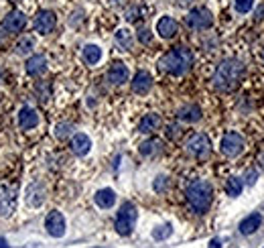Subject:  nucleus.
<instances>
[{
  "instance_id": "nucleus-25",
  "label": "nucleus",
  "mask_w": 264,
  "mask_h": 248,
  "mask_svg": "<svg viewBox=\"0 0 264 248\" xmlns=\"http://www.w3.org/2000/svg\"><path fill=\"white\" fill-rule=\"evenodd\" d=\"M116 43L122 47V49H130L132 47V33L128 29H120L116 33Z\"/></svg>"
},
{
  "instance_id": "nucleus-11",
  "label": "nucleus",
  "mask_w": 264,
  "mask_h": 248,
  "mask_svg": "<svg viewBox=\"0 0 264 248\" xmlns=\"http://www.w3.org/2000/svg\"><path fill=\"white\" fill-rule=\"evenodd\" d=\"M177 31H179V24H177V20H175V18H171V16H163V18H159V22H156V33H159L163 39H171V37H175V35H177Z\"/></svg>"
},
{
  "instance_id": "nucleus-23",
  "label": "nucleus",
  "mask_w": 264,
  "mask_h": 248,
  "mask_svg": "<svg viewBox=\"0 0 264 248\" xmlns=\"http://www.w3.org/2000/svg\"><path fill=\"white\" fill-rule=\"evenodd\" d=\"M159 151H161V141H159V139H150V141H146V143L140 145V153H142L144 157L156 155Z\"/></svg>"
},
{
  "instance_id": "nucleus-1",
  "label": "nucleus",
  "mask_w": 264,
  "mask_h": 248,
  "mask_svg": "<svg viewBox=\"0 0 264 248\" xmlns=\"http://www.w3.org/2000/svg\"><path fill=\"white\" fill-rule=\"evenodd\" d=\"M193 63V53L187 47H177L165 53L159 61V67L171 75H183Z\"/></svg>"
},
{
  "instance_id": "nucleus-3",
  "label": "nucleus",
  "mask_w": 264,
  "mask_h": 248,
  "mask_svg": "<svg viewBox=\"0 0 264 248\" xmlns=\"http://www.w3.org/2000/svg\"><path fill=\"white\" fill-rule=\"evenodd\" d=\"M212 196H214V189L207 181H193L187 187V202H189L191 210L197 214L207 212V208L212 204Z\"/></svg>"
},
{
  "instance_id": "nucleus-33",
  "label": "nucleus",
  "mask_w": 264,
  "mask_h": 248,
  "mask_svg": "<svg viewBox=\"0 0 264 248\" xmlns=\"http://www.w3.org/2000/svg\"><path fill=\"white\" fill-rule=\"evenodd\" d=\"M191 0H179V6H185V4H189Z\"/></svg>"
},
{
  "instance_id": "nucleus-31",
  "label": "nucleus",
  "mask_w": 264,
  "mask_h": 248,
  "mask_svg": "<svg viewBox=\"0 0 264 248\" xmlns=\"http://www.w3.org/2000/svg\"><path fill=\"white\" fill-rule=\"evenodd\" d=\"M165 183H167V179H165V177H159V179L154 181V189H156V191H163V189H165Z\"/></svg>"
},
{
  "instance_id": "nucleus-30",
  "label": "nucleus",
  "mask_w": 264,
  "mask_h": 248,
  "mask_svg": "<svg viewBox=\"0 0 264 248\" xmlns=\"http://www.w3.org/2000/svg\"><path fill=\"white\" fill-rule=\"evenodd\" d=\"M256 179H258V173H256V171H248V173H246V183H248V185H254Z\"/></svg>"
},
{
  "instance_id": "nucleus-9",
  "label": "nucleus",
  "mask_w": 264,
  "mask_h": 248,
  "mask_svg": "<svg viewBox=\"0 0 264 248\" xmlns=\"http://www.w3.org/2000/svg\"><path fill=\"white\" fill-rule=\"evenodd\" d=\"M45 228H47V232L53 236V238H61L63 234H65V220H63V216H61V212H49V216H47V220H45Z\"/></svg>"
},
{
  "instance_id": "nucleus-36",
  "label": "nucleus",
  "mask_w": 264,
  "mask_h": 248,
  "mask_svg": "<svg viewBox=\"0 0 264 248\" xmlns=\"http://www.w3.org/2000/svg\"><path fill=\"white\" fill-rule=\"evenodd\" d=\"M0 77H2V75H0Z\"/></svg>"
},
{
  "instance_id": "nucleus-28",
  "label": "nucleus",
  "mask_w": 264,
  "mask_h": 248,
  "mask_svg": "<svg viewBox=\"0 0 264 248\" xmlns=\"http://www.w3.org/2000/svg\"><path fill=\"white\" fill-rule=\"evenodd\" d=\"M252 4H254V0H236V10L244 14V12H248L252 8Z\"/></svg>"
},
{
  "instance_id": "nucleus-35",
  "label": "nucleus",
  "mask_w": 264,
  "mask_h": 248,
  "mask_svg": "<svg viewBox=\"0 0 264 248\" xmlns=\"http://www.w3.org/2000/svg\"><path fill=\"white\" fill-rule=\"evenodd\" d=\"M262 167H264V159H262Z\"/></svg>"
},
{
  "instance_id": "nucleus-27",
  "label": "nucleus",
  "mask_w": 264,
  "mask_h": 248,
  "mask_svg": "<svg viewBox=\"0 0 264 248\" xmlns=\"http://www.w3.org/2000/svg\"><path fill=\"white\" fill-rule=\"evenodd\" d=\"M31 49H33V39H31V37H22V41H18V45H16V51H18L20 55L31 53Z\"/></svg>"
},
{
  "instance_id": "nucleus-15",
  "label": "nucleus",
  "mask_w": 264,
  "mask_h": 248,
  "mask_svg": "<svg viewBox=\"0 0 264 248\" xmlns=\"http://www.w3.org/2000/svg\"><path fill=\"white\" fill-rule=\"evenodd\" d=\"M18 124H20L22 130H31V128H35L39 124V114L33 108L27 106V108H22L18 112Z\"/></svg>"
},
{
  "instance_id": "nucleus-24",
  "label": "nucleus",
  "mask_w": 264,
  "mask_h": 248,
  "mask_svg": "<svg viewBox=\"0 0 264 248\" xmlns=\"http://www.w3.org/2000/svg\"><path fill=\"white\" fill-rule=\"evenodd\" d=\"M226 194H228L230 198H238V196L242 194V181H240L238 177H230V179L226 181Z\"/></svg>"
},
{
  "instance_id": "nucleus-19",
  "label": "nucleus",
  "mask_w": 264,
  "mask_h": 248,
  "mask_svg": "<svg viewBox=\"0 0 264 248\" xmlns=\"http://www.w3.org/2000/svg\"><path fill=\"white\" fill-rule=\"evenodd\" d=\"M159 126H161V118H159V114H146V116L140 120L138 130H140V132H144V134H150V132H154Z\"/></svg>"
},
{
  "instance_id": "nucleus-21",
  "label": "nucleus",
  "mask_w": 264,
  "mask_h": 248,
  "mask_svg": "<svg viewBox=\"0 0 264 248\" xmlns=\"http://www.w3.org/2000/svg\"><path fill=\"white\" fill-rule=\"evenodd\" d=\"M96 204H98L100 208L108 210V208H112V206L116 204V194H114L112 189H100V191L96 194Z\"/></svg>"
},
{
  "instance_id": "nucleus-34",
  "label": "nucleus",
  "mask_w": 264,
  "mask_h": 248,
  "mask_svg": "<svg viewBox=\"0 0 264 248\" xmlns=\"http://www.w3.org/2000/svg\"><path fill=\"white\" fill-rule=\"evenodd\" d=\"M0 248H6V242H4V240H0Z\"/></svg>"
},
{
  "instance_id": "nucleus-2",
  "label": "nucleus",
  "mask_w": 264,
  "mask_h": 248,
  "mask_svg": "<svg viewBox=\"0 0 264 248\" xmlns=\"http://www.w3.org/2000/svg\"><path fill=\"white\" fill-rule=\"evenodd\" d=\"M244 73V65L238 61V59H226L218 65L216 69V75H214V86L218 90H232L240 77Z\"/></svg>"
},
{
  "instance_id": "nucleus-10",
  "label": "nucleus",
  "mask_w": 264,
  "mask_h": 248,
  "mask_svg": "<svg viewBox=\"0 0 264 248\" xmlns=\"http://www.w3.org/2000/svg\"><path fill=\"white\" fill-rule=\"evenodd\" d=\"M27 24V16L20 10H12L10 14H6V18L2 20V29L8 33H20Z\"/></svg>"
},
{
  "instance_id": "nucleus-7",
  "label": "nucleus",
  "mask_w": 264,
  "mask_h": 248,
  "mask_svg": "<svg viewBox=\"0 0 264 248\" xmlns=\"http://www.w3.org/2000/svg\"><path fill=\"white\" fill-rule=\"evenodd\" d=\"M212 151V143L205 134H193L189 141H187V153L197 157V159H203L207 157Z\"/></svg>"
},
{
  "instance_id": "nucleus-18",
  "label": "nucleus",
  "mask_w": 264,
  "mask_h": 248,
  "mask_svg": "<svg viewBox=\"0 0 264 248\" xmlns=\"http://www.w3.org/2000/svg\"><path fill=\"white\" fill-rule=\"evenodd\" d=\"M260 224H262V218H260V214H250L248 218H244L242 222H240V232L242 234H254L258 228H260Z\"/></svg>"
},
{
  "instance_id": "nucleus-5",
  "label": "nucleus",
  "mask_w": 264,
  "mask_h": 248,
  "mask_svg": "<svg viewBox=\"0 0 264 248\" xmlns=\"http://www.w3.org/2000/svg\"><path fill=\"white\" fill-rule=\"evenodd\" d=\"M220 151L226 157H238L244 151V139H242V134H238V132H226L222 136Z\"/></svg>"
},
{
  "instance_id": "nucleus-6",
  "label": "nucleus",
  "mask_w": 264,
  "mask_h": 248,
  "mask_svg": "<svg viewBox=\"0 0 264 248\" xmlns=\"http://www.w3.org/2000/svg\"><path fill=\"white\" fill-rule=\"evenodd\" d=\"M185 22H187V26H189V29L203 31V29L212 26V22H214V16H212V12H209L207 8H193V10L187 14Z\"/></svg>"
},
{
  "instance_id": "nucleus-13",
  "label": "nucleus",
  "mask_w": 264,
  "mask_h": 248,
  "mask_svg": "<svg viewBox=\"0 0 264 248\" xmlns=\"http://www.w3.org/2000/svg\"><path fill=\"white\" fill-rule=\"evenodd\" d=\"M108 79H110L112 84H116V86L128 81V67H126L124 63H120V61L112 63V65H110V71H108Z\"/></svg>"
},
{
  "instance_id": "nucleus-26",
  "label": "nucleus",
  "mask_w": 264,
  "mask_h": 248,
  "mask_svg": "<svg viewBox=\"0 0 264 248\" xmlns=\"http://www.w3.org/2000/svg\"><path fill=\"white\" fill-rule=\"evenodd\" d=\"M171 232H173V228H171L169 224H165V226H159V228L152 232V238H154V240H165V238L171 236Z\"/></svg>"
},
{
  "instance_id": "nucleus-32",
  "label": "nucleus",
  "mask_w": 264,
  "mask_h": 248,
  "mask_svg": "<svg viewBox=\"0 0 264 248\" xmlns=\"http://www.w3.org/2000/svg\"><path fill=\"white\" fill-rule=\"evenodd\" d=\"M207 248H222V244H220V240H218V238H214V240L209 242V246Z\"/></svg>"
},
{
  "instance_id": "nucleus-22",
  "label": "nucleus",
  "mask_w": 264,
  "mask_h": 248,
  "mask_svg": "<svg viewBox=\"0 0 264 248\" xmlns=\"http://www.w3.org/2000/svg\"><path fill=\"white\" fill-rule=\"evenodd\" d=\"M84 59H86V63L96 65V63L102 59V49H100L98 45H86V49H84Z\"/></svg>"
},
{
  "instance_id": "nucleus-20",
  "label": "nucleus",
  "mask_w": 264,
  "mask_h": 248,
  "mask_svg": "<svg viewBox=\"0 0 264 248\" xmlns=\"http://www.w3.org/2000/svg\"><path fill=\"white\" fill-rule=\"evenodd\" d=\"M179 118L185 120V122H197L201 118V108L195 106V104H187L179 110Z\"/></svg>"
},
{
  "instance_id": "nucleus-8",
  "label": "nucleus",
  "mask_w": 264,
  "mask_h": 248,
  "mask_svg": "<svg viewBox=\"0 0 264 248\" xmlns=\"http://www.w3.org/2000/svg\"><path fill=\"white\" fill-rule=\"evenodd\" d=\"M57 24V16L51 10H39V14L35 16V31L39 35H49Z\"/></svg>"
},
{
  "instance_id": "nucleus-17",
  "label": "nucleus",
  "mask_w": 264,
  "mask_h": 248,
  "mask_svg": "<svg viewBox=\"0 0 264 248\" xmlns=\"http://www.w3.org/2000/svg\"><path fill=\"white\" fill-rule=\"evenodd\" d=\"M45 69H47V59L43 55H33L27 61V73L29 75H41V73H45Z\"/></svg>"
},
{
  "instance_id": "nucleus-16",
  "label": "nucleus",
  "mask_w": 264,
  "mask_h": 248,
  "mask_svg": "<svg viewBox=\"0 0 264 248\" xmlns=\"http://www.w3.org/2000/svg\"><path fill=\"white\" fill-rule=\"evenodd\" d=\"M71 149H73V153L75 155H80V157H84V155H88L90 153V149H92V141L86 136V134H75L73 139H71Z\"/></svg>"
},
{
  "instance_id": "nucleus-4",
  "label": "nucleus",
  "mask_w": 264,
  "mask_h": 248,
  "mask_svg": "<svg viewBox=\"0 0 264 248\" xmlns=\"http://www.w3.org/2000/svg\"><path fill=\"white\" fill-rule=\"evenodd\" d=\"M134 222H136V210L132 204H124L118 212V218H116V232L122 234V236H128L134 228Z\"/></svg>"
},
{
  "instance_id": "nucleus-29",
  "label": "nucleus",
  "mask_w": 264,
  "mask_h": 248,
  "mask_svg": "<svg viewBox=\"0 0 264 248\" xmlns=\"http://www.w3.org/2000/svg\"><path fill=\"white\" fill-rule=\"evenodd\" d=\"M138 39H140L142 43H150V41H152V35H150V31H146V29H142V31L138 33Z\"/></svg>"
},
{
  "instance_id": "nucleus-12",
  "label": "nucleus",
  "mask_w": 264,
  "mask_h": 248,
  "mask_svg": "<svg viewBox=\"0 0 264 248\" xmlns=\"http://www.w3.org/2000/svg\"><path fill=\"white\" fill-rule=\"evenodd\" d=\"M0 216H8L12 210H14V202H16V196H14V189L10 187H0Z\"/></svg>"
},
{
  "instance_id": "nucleus-14",
  "label": "nucleus",
  "mask_w": 264,
  "mask_h": 248,
  "mask_svg": "<svg viewBox=\"0 0 264 248\" xmlns=\"http://www.w3.org/2000/svg\"><path fill=\"white\" fill-rule=\"evenodd\" d=\"M150 86H152V77H150L148 71H138V73L134 75V79H132V90H134V94H148Z\"/></svg>"
}]
</instances>
